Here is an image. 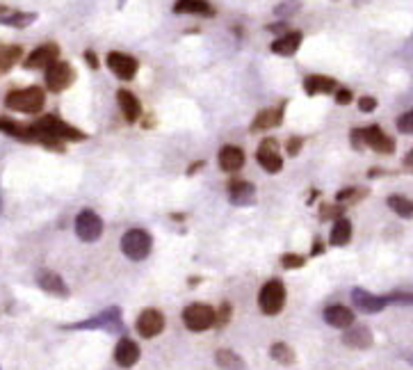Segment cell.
I'll return each mask as SVG.
<instances>
[{"label":"cell","mask_w":413,"mask_h":370,"mask_svg":"<svg viewBox=\"0 0 413 370\" xmlns=\"http://www.w3.org/2000/svg\"><path fill=\"white\" fill-rule=\"evenodd\" d=\"M5 106L14 112H21V115H37L46 106V94L37 85L26 89H14L5 96Z\"/></svg>","instance_id":"6da1fadb"},{"label":"cell","mask_w":413,"mask_h":370,"mask_svg":"<svg viewBox=\"0 0 413 370\" xmlns=\"http://www.w3.org/2000/svg\"><path fill=\"white\" fill-rule=\"evenodd\" d=\"M62 329L67 332H85V329H103L108 334H121L126 325H123V318H121V308L119 306H110L106 311H101L98 315L89 318V320H82V323H71L64 325Z\"/></svg>","instance_id":"7a4b0ae2"},{"label":"cell","mask_w":413,"mask_h":370,"mask_svg":"<svg viewBox=\"0 0 413 370\" xmlns=\"http://www.w3.org/2000/svg\"><path fill=\"white\" fill-rule=\"evenodd\" d=\"M153 250V238L144 229H128L121 238V252L130 261H144Z\"/></svg>","instance_id":"3957f363"},{"label":"cell","mask_w":413,"mask_h":370,"mask_svg":"<svg viewBox=\"0 0 413 370\" xmlns=\"http://www.w3.org/2000/svg\"><path fill=\"white\" fill-rule=\"evenodd\" d=\"M285 306V286L281 279H270L258 293V308L265 315H278Z\"/></svg>","instance_id":"277c9868"},{"label":"cell","mask_w":413,"mask_h":370,"mask_svg":"<svg viewBox=\"0 0 413 370\" xmlns=\"http://www.w3.org/2000/svg\"><path fill=\"white\" fill-rule=\"evenodd\" d=\"M35 123L44 133H50V135H55L62 142H80V140H87V133H82L80 128L71 126V123H67L64 119H60L55 115H46V117H41Z\"/></svg>","instance_id":"5b68a950"},{"label":"cell","mask_w":413,"mask_h":370,"mask_svg":"<svg viewBox=\"0 0 413 370\" xmlns=\"http://www.w3.org/2000/svg\"><path fill=\"white\" fill-rule=\"evenodd\" d=\"M183 325L190 332H205V329L215 327V308L208 304L194 302L183 308Z\"/></svg>","instance_id":"8992f818"},{"label":"cell","mask_w":413,"mask_h":370,"mask_svg":"<svg viewBox=\"0 0 413 370\" xmlns=\"http://www.w3.org/2000/svg\"><path fill=\"white\" fill-rule=\"evenodd\" d=\"M74 80H76V69L64 60H57L46 69V87L50 91H55V94L69 89L74 85Z\"/></svg>","instance_id":"52a82bcc"},{"label":"cell","mask_w":413,"mask_h":370,"mask_svg":"<svg viewBox=\"0 0 413 370\" xmlns=\"http://www.w3.org/2000/svg\"><path fill=\"white\" fill-rule=\"evenodd\" d=\"M76 235L82 242H96L103 235V220L94 211H80L76 215Z\"/></svg>","instance_id":"ba28073f"},{"label":"cell","mask_w":413,"mask_h":370,"mask_svg":"<svg viewBox=\"0 0 413 370\" xmlns=\"http://www.w3.org/2000/svg\"><path fill=\"white\" fill-rule=\"evenodd\" d=\"M256 160L258 164L267 172V174H276L283 169V160H281V153H278V142L267 138L261 142V147L256 151Z\"/></svg>","instance_id":"9c48e42d"},{"label":"cell","mask_w":413,"mask_h":370,"mask_svg":"<svg viewBox=\"0 0 413 370\" xmlns=\"http://www.w3.org/2000/svg\"><path fill=\"white\" fill-rule=\"evenodd\" d=\"M352 302H354V308L361 313H381L390 304L388 295H373V293H368L366 288H354Z\"/></svg>","instance_id":"30bf717a"},{"label":"cell","mask_w":413,"mask_h":370,"mask_svg":"<svg viewBox=\"0 0 413 370\" xmlns=\"http://www.w3.org/2000/svg\"><path fill=\"white\" fill-rule=\"evenodd\" d=\"M57 60H60V46L53 44V41H48V44L37 46L33 53L23 60V67L26 69H44L46 71Z\"/></svg>","instance_id":"8fae6325"},{"label":"cell","mask_w":413,"mask_h":370,"mask_svg":"<svg viewBox=\"0 0 413 370\" xmlns=\"http://www.w3.org/2000/svg\"><path fill=\"white\" fill-rule=\"evenodd\" d=\"M108 67L119 80H132L140 71V62L135 57L126 55V53H117V50H112V53L108 55Z\"/></svg>","instance_id":"7c38bea8"},{"label":"cell","mask_w":413,"mask_h":370,"mask_svg":"<svg viewBox=\"0 0 413 370\" xmlns=\"http://www.w3.org/2000/svg\"><path fill=\"white\" fill-rule=\"evenodd\" d=\"M164 329V315L158 308H144L137 318V332L142 338H156Z\"/></svg>","instance_id":"4fadbf2b"},{"label":"cell","mask_w":413,"mask_h":370,"mask_svg":"<svg viewBox=\"0 0 413 370\" xmlns=\"http://www.w3.org/2000/svg\"><path fill=\"white\" fill-rule=\"evenodd\" d=\"M361 135H363V144H366V147H370V149L377 151V153H384V156H388V153L395 151V140L388 138L379 126L361 128Z\"/></svg>","instance_id":"5bb4252c"},{"label":"cell","mask_w":413,"mask_h":370,"mask_svg":"<svg viewBox=\"0 0 413 370\" xmlns=\"http://www.w3.org/2000/svg\"><path fill=\"white\" fill-rule=\"evenodd\" d=\"M229 201L233 206H251L256 201L254 183L244 181V179H231L229 181Z\"/></svg>","instance_id":"9a60e30c"},{"label":"cell","mask_w":413,"mask_h":370,"mask_svg":"<svg viewBox=\"0 0 413 370\" xmlns=\"http://www.w3.org/2000/svg\"><path fill=\"white\" fill-rule=\"evenodd\" d=\"M37 286L48 295L55 297H69V286L64 284V279L53 272V270H39L37 272Z\"/></svg>","instance_id":"2e32d148"},{"label":"cell","mask_w":413,"mask_h":370,"mask_svg":"<svg viewBox=\"0 0 413 370\" xmlns=\"http://www.w3.org/2000/svg\"><path fill=\"white\" fill-rule=\"evenodd\" d=\"M324 323L334 329H347L354 325V311L343 304H332L324 308Z\"/></svg>","instance_id":"e0dca14e"},{"label":"cell","mask_w":413,"mask_h":370,"mask_svg":"<svg viewBox=\"0 0 413 370\" xmlns=\"http://www.w3.org/2000/svg\"><path fill=\"white\" fill-rule=\"evenodd\" d=\"M343 343L347 347H354V349H368V347H373L375 338H373V332H370L366 325H352V327L345 329Z\"/></svg>","instance_id":"ac0fdd59"},{"label":"cell","mask_w":413,"mask_h":370,"mask_svg":"<svg viewBox=\"0 0 413 370\" xmlns=\"http://www.w3.org/2000/svg\"><path fill=\"white\" fill-rule=\"evenodd\" d=\"M37 21L35 12H21V9L0 5V26H9V28H28Z\"/></svg>","instance_id":"d6986e66"},{"label":"cell","mask_w":413,"mask_h":370,"mask_svg":"<svg viewBox=\"0 0 413 370\" xmlns=\"http://www.w3.org/2000/svg\"><path fill=\"white\" fill-rule=\"evenodd\" d=\"M220 167L226 172V174H235L244 167V151L240 147H233V144H226V147L220 149Z\"/></svg>","instance_id":"ffe728a7"},{"label":"cell","mask_w":413,"mask_h":370,"mask_svg":"<svg viewBox=\"0 0 413 370\" xmlns=\"http://www.w3.org/2000/svg\"><path fill=\"white\" fill-rule=\"evenodd\" d=\"M302 41H304V35L299 33V30H288L285 35H281L278 39H274L272 53H274V55L290 57V55H295L297 50H299V46H302Z\"/></svg>","instance_id":"44dd1931"},{"label":"cell","mask_w":413,"mask_h":370,"mask_svg":"<svg viewBox=\"0 0 413 370\" xmlns=\"http://www.w3.org/2000/svg\"><path fill=\"white\" fill-rule=\"evenodd\" d=\"M140 345L135 341H130V338H121L115 347V361L121 366V368H132L137 361H140Z\"/></svg>","instance_id":"7402d4cb"},{"label":"cell","mask_w":413,"mask_h":370,"mask_svg":"<svg viewBox=\"0 0 413 370\" xmlns=\"http://www.w3.org/2000/svg\"><path fill=\"white\" fill-rule=\"evenodd\" d=\"M117 101H119V108H121V115L128 123H135L142 117V103L140 99L132 94L128 89H119L117 91Z\"/></svg>","instance_id":"603a6c76"},{"label":"cell","mask_w":413,"mask_h":370,"mask_svg":"<svg viewBox=\"0 0 413 370\" xmlns=\"http://www.w3.org/2000/svg\"><path fill=\"white\" fill-rule=\"evenodd\" d=\"M0 133L5 135H12L21 142H37V130H35V123H18L14 119H0Z\"/></svg>","instance_id":"cb8c5ba5"},{"label":"cell","mask_w":413,"mask_h":370,"mask_svg":"<svg viewBox=\"0 0 413 370\" xmlns=\"http://www.w3.org/2000/svg\"><path fill=\"white\" fill-rule=\"evenodd\" d=\"M283 112H285V103H281V106H276V108H267L263 112H258L254 123H251V133L267 130V128L278 126V123H281V119H283Z\"/></svg>","instance_id":"d4e9b609"},{"label":"cell","mask_w":413,"mask_h":370,"mask_svg":"<svg viewBox=\"0 0 413 370\" xmlns=\"http://www.w3.org/2000/svg\"><path fill=\"white\" fill-rule=\"evenodd\" d=\"M340 85L329 76H306L304 78V89L308 96H315V94H336V89Z\"/></svg>","instance_id":"484cf974"},{"label":"cell","mask_w":413,"mask_h":370,"mask_svg":"<svg viewBox=\"0 0 413 370\" xmlns=\"http://www.w3.org/2000/svg\"><path fill=\"white\" fill-rule=\"evenodd\" d=\"M176 14H197V16H215V7L208 0H176L174 5Z\"/></svg>","instance_id":"4316f807"},{"label":"cell","mask_w":413,"mask_h":370,"mask_svg":"<svg viewBox=\"0 0 413 370\" xmlns=\"http://www.w3.org/2000/svg\"><path fill=\"white\" fill-rule=\"evenodd\" d=\"M23 57V48L16 44H0V76L12 71L16 62Z\"/></svg>","instance_id":"83f0119b"},{"label":"cell","mask_w":413,"mask_h":370,"mask_svg":"<svg viewBox=\"0 0 413 370\" xmlns=\"http://www.w3.org/2000/svg\"><path fill=\"white\" fill-rule=\"evenodd\" d=\"M349 240H352V222L347 218H338L334 222V229H332V235H329V242L334 247H345Z\"/></svg>","instance_id":"f1b7e54d"},{"label":"cell","mask_w":413,"mask_h":370,"mask_svg":"<svg viewBox=\"0 0 413 370\" xmlns=\"http://www.w3.org/2000/svg\"><path fill=\"white\" fill-rule=\"evenodd\" d=\"M215 361L222 370H244V361L240 354H235L233 349H217Z\"/></svg>","instance_id":"f546056e"},{"label":"cell","mask_w":413,"mask_h":370,"mask_svg":"<svg viewBox=\"0 0 413 370\" xmlns=\"http://www.w3.org/2000/svg\"><path fill=\"white\" fill-rule=\"evenodd\" d=\"M386 203H388L390 211H395V215H400V218H404V220L413 218V201L402 197V194H390Z\"/></svg>","instance_id":"4dcf8cb0"},{"label":"cell","mask_w":413,"mask_h":370,"mask_svg":"<svg viewBox=\"0 0 413 370\" xmlns=\"http://www.w3.org/2000/svg\"><path fill=\"white\" fill-rule=\"evenodd\" d=\"M270 357L274 359L276 364H281V366H293L295 364V349L288 345V343H274L272 347H270Z\"/></svg>","instance_id":"1f68e13d"},{"label":"cell","mask_w":413,"mask_h":370,"mask_svg":"<svg viewBox=\"0 0 413 370\" xmlns=\"http://www.w3.org/2000/svg\"><path fill=\"white\" fill-rule=\"evenodd\" d=\"M368 197V190L366 188H345L336 194V201L338 203H356L361 199Z\"/></svg>","instance_id":"d6a6232c"},{"label":"cell","mask_w":413,"mask_h":370,"mask_svg":"<svg viewBox=\"0 0 413 370\" xmlns=\"http://www.w3.org/2000/svg\"><path fill=\"white\" fill-rule=\"evenodd\" d=\"M302 7V3L299 0H283V3H278L276 7H274V14L276 16H293V14H297V9Z\"/></svg>","instance_id":"836d02e7"},{"label":"cell","mask_w":413,"mask_h":370,"mask_svg":"<svg viewBox=\"0 0 413 370\" xmlns=\"http://www.w3.org/2000/svg\"><path fill=\"white\" fill-rule=\"evenodd\" d=\"M304 263H306V259L299 254H283L281 256V265L285 267V270H299Z\"/></svg>","instance_id":"e575fe53"},{"label":"cell","mask_w":413,"mask_h":370,"mask_svg":"<svg viewBox=\"0 0 413 370\" xmlns=\"http://www.w3.org/2000/svg\"><path fill=\"white\" fill-rule=\"evenodd\" d=\"M231 313H233V306H231L229 302H224V304L220 306V311H215V325H217V327L229 325Z\"/></svg>","instance_id":"d590c367"},{"label":"cell","mask_w":413,"mask_h":370,"mask_svg":"<svg viewBox=\"0 0 413 370\" xmlns=\"http://www.w3.org/2000/svg\"><path fill=\"white\" fill-rule=\"evenodd\" d=\"M397 130L402 135H413V110L404 112V115L397 119Z\"/></svg>","instance_id":"8d00e7d4"},{"label":"cell","mask_w":413,"mask_h":370,"mask_svg":"<svg viewBox=\"0 0 413 370\" xmlns=\"http://www.w3.org/2000/svg\"><path fill=\"white\" fill-rule=\"evenodd\" d=\"M388 302L390 304H400V306H413V293H390L388 295Z\"/></svg>","instance_id":"74e56055"},{"label":"cell","mask_w":413,"mask_h":370,"mask_svg":"<svg viewBox=\"0 0 413 370\" xmlns=\"http://www.w3.org/2000/svg\"><path fill=\"white\" fill-rule=\"evenodd\" d=\"M358 110L361 112H375L377 110V99L375 96H361L358 99Z\"/></svg>","instance_id":"f35d334b"},{"label":"cell","mask_w":413,"mask_h":370,"mask_svg":"<svg viewBox=\"0 0 413 370\" xmlns=\"http://www.w3.org/2000/svg\"><path fill=\"white\" fill-rule=\"evenodd\" d=\"M319 213H322V215H319L322 220H329V218L338 220V215L343 213V206H322V211H319Z\"/></svg>","instance_id":"ab89813d"},{"label":"cell","mask_w":413,"mask_h":370,"mask_svg":"<svg viewBox=\"0 0 413 370\" xmlns=\"http://www.w3.org/2000/svg\"><path fill=\"white\" fill-rule=\"evenodd\" d=\"M334 96H336V103H340V106H347V103L352 101V91L345 89V87H338Z\"/></svg>","instance_id":"60d3db41"},{"label":"cell","mask_w":413,"mask_h":370,"mask_svg":"<svg viewBox=\"0 0 413 370\" xmlns=\"http://www.w3.org/2000/svg\"><path fill=\"white\" fill-rule=\"evenodd\" d=\"M349 140H352V147L358 149V151L366 147V144H363V135H361V128H354L352 133H349Z\"/></svg>","instance_id":"b9f144b4"},{"label":"cell","mask_w":413,"mask_h":370,"mask_svg":"<svg viewBox=\"0 0 413 370\" xmlns=\"http://www.w3.org/2000/svg\"><path fill=\"white\" fill-rule=\"evenodd\" d=\"M288 153H290V156H297V153L299 151H302V140H299V138H290V140H288Z\"/></svg>","instance_id":"7bdbcfd3"},{"label":"cell","mask_w":413,"mask_h":370,"mask_svg":"<svg viewBox=\"0 0 413 370\" xmlns=\"http://www.w3.org/2000/svg\"><path fill=\"white\" fill-rule=\"evenodd\" d=\"M267 30H270V33H276V35H285L290 28H288L285 21H281V23H272V26H267Z\"/></svg>","instance_id":"ee69618b"},{"label":"cell","mask_w":413,"mask_h":370,"mask_svg":"<svg viewBox=\"0 0 413 370\" xmlns=\"http://www.w3.org/2000/svg\"><path fill=\"white\" fill-rule=\"evenodd\" d=\"M85 60L91 69H98V57L94 55V50H85Z\"/></svg>","instance_id":"f6af8a7d"},{"label":"cell","mask_w":413,"mask_h":370,"mask_svg":"<svg viewBox=\"0 0 413 370\" xmlns=\"http://www.w3.org/2000/svg\"><path fill=\"white\" fill-rule=\"evenodd\" d=\"M404 169L413 174V149H411V151L407 153V156H404Z\"/></svg>","instance_id":"bcb514c9"},{"label":"cell","mask_w":413,"mask_h":370,"mask_svg":"<svg viewBox=\"0 0 413 370\" xmlns=\"http://www.w3.org/2000/svg\"><path fill=\"white\" fill-rule=\"evenodd\" d=\"M322 252H324V245L319 242V240H315V242H313V252H311V254H313V256H317V254H322Z\"/></svg>","instance_id":"7dc6e473"},{"label":"cell","mask_w":413,"mask_h":370,"mask_svg":"<svg viewBox=\"0 0 413 370\" xmlns=\"http://www.w3.org/2000/svg\"><path fill=\"white\" fill-rule=\"evenodd\" d=\"M407 359H409V361H411V364H413V357H407Z\"/></svg>","instance_id":"c3c4849f"}]
</instances>
